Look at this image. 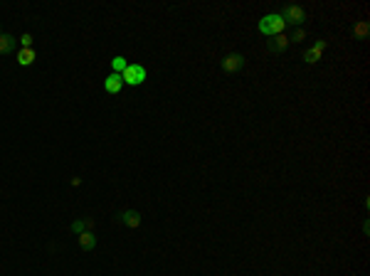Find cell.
I'll list each match as a JSON object with an SVG mask.
<instances>
[{
  "label": "cell",
  "instance_id": "1",
  "mask_svg": "<svg viewBox=\"0 0 370 276\" xmlns=\"http://www.w3.org/2000/svg\"><path fill=\"white\" fill-rule=\"evenodd\" d=\"M284 28L286 25H284V20H282V15L279 13H269L259 20V32H262L264 37H276V35L284 32Z\"/></svg>",
  "mask_w": 370,
  "mask_h": 276
},
{
  "label": "cell",
  "instance_id": "2",
  "mask_svg": "<svg viewBox=\"0 0 370 276\" xmlns=\"http://www.w3.org/2000/svg\"><path fill=\"white\" fill-rule=\"evenodd\" d=\"M282 20H284V25H291V28L296 30L304 25V20H306V10L301 8V5H284V10H282Z\"/></svg>",
  "mask_w": 370,
  "mask_h": 276
},
{
  "label": "cell",
  "instance_id": "3",
  "mask_svg": "<svg viewBox=\"0 0 370 276\" xmlns=\"http://www.w3.org/2000/svg\"><path fill=\"white\" fill-rule=\"evenodd\" d=\"M121 79H124V86H138V84L146 82V67L143 64H133V62H128V67L124 69V74H121Z\"/></svg>",
  "mask_w": 370,
  "mask_h": 276
},
{
  "label": "cell",
  "instance_id": "4",
  "mask_svg": "<svg viewBox=\"0 0 370 276\" xmlns=\"http://www.w3.org/2000/svg\"><path fill=\"white\" fill-rule=\"evenodd\" d=\"M220 67H222L225 74H237L244 67V57L240 52H229V55H225L220 59Z\"/></svg>",
  "mask_w": 370,
  "mask_h": 276
},
{
  "label": "cell",
  "instance_id": "5",
  "mask_svg": "<svg viewBox=\"0 0 370 276\" xmlns=\"http://www.w3.org/2000/svg\"><path fill=\"white\" fill-rule=\"evenodd\" d=\"M116 217H119V222H124L128 229H138L141 222H143L141 212H136V210H124V212H119Z\"/></svg>",
  "mask_w": 370,
  "mask_h": 276
},
{
  "label": "cell",
  "instance_id": "6",
  "mask_svg": "<svg viewBox=\"0 0 370 276\" xmlns=\"http://www.w3.org/2000/svg\"><path fill=\"white\" fill-rule=\"evenodd\" d=\"M326 44H328L326 40H318V42H316V44H313V47H309V50H306V52L301 55V59H304L306 64H316V62L321 59V55H323V50H326Z\"/></svg>",
  "mask_w": 370,
  "mask_h": 276
},
{
  "label": "cell",
  "instance_id": "7",
  "mask_svg": "<svg viewBox=\"0 0 370 276\" xmlns=\"http://www.w3.org/2000/svg\"><path fill=\"white\" fill-rule=\"evenodd\" d=\"M289 44H291V42H289V37H286L284 32L276 35V37H271V40H267V47H269L271 55H282V52H286Z\"/></svg>",
  "mask_w": 370,
  "mask_h": 276
},
{
  "label": "cell",
  "instance_id": "8",
  "mask_svg": "<svg viewBox=\"0 0 370 276\" xmlns=\"http://www.w3.org/2000/svg\"><path fill=\"white\" fill-rule=\"evenodd\" d=\"M121 89H124V79H121V74H109L106 79H104V91L106 94H121Z\"/></svg>",
  "mask_w": 370,
  "mask_h": 276
},
{
  "label": "cell",
  "instance_id": "9",
  "mask_svg": "<svg viewBox=\"0 0 370 276\" xmlns=\"http://www.w3.org/2000/svg\"><path fill=\"white\" fill-rule=\"evenodd\" d=\"M17 47V37H13L10 32H0V55H10Z\"/></svg>",
  "mask_w": 370,
  "mask_h": 276
},
{
  "label": "cell",
  "instance_id": "10",
  "mask_svg": "<svg viewBox=\"0 0 370 276\" xmlns=\"http://www.w3.org/2000/svg\"><path fill=\"white\" fill-rule=\"evenodd\" d=\"M77 242H79V249H82V251H94V247H97V235H94V232H82V235H77Z\"/></svg>",
  "mask_w": 370,
  "mask_h": 276
},
{
  "label": "cell",
  "instance_id": "11",
  "mask_svg": "<svg viewBox=\"0 0 370 276\" xmlns=\"http://www.w3.org/2000/svg\"><path fill=\"white\" fill-rule=\"evenodd\" d=\"M35 59H37L35 47H32V50H20V52H17V64H20V67H32Z\"/></svg>",
  "mask_w": 370,
  "mask_h": 276
},
{
  "label": "cell",
  "instance_id": "12",
  "mask_svg": "<svg viewBox=\"0 0 370 276\" xmlns=\"http://www.w3.org/2000/svg\"><path fill=\"white\" fill-rule=\"evenodd\" d=\"M91 227H94V220L86 217V220H74L70 229L74 232V235H82V232H91Z\"/></svg>",
  "mask_w": 370,
  "mask_h": 276
},
{
  "label": "cell",
  "instance_id": "13",
  "mask_svg": "<svg viewBox=\"0 0 370 276\" xmlns=\"http://www.w3.org/2000/svg\"><path fill=\"white\" fill-rule=\"evenodd\" d=\"M368 32H370V25L365 22V20H360V22H356V25L351 28V35H353L356 40H365V37H368Z\"/></svg>",
  "mask_w": 370,
  "mask_h": 276
},
{
  "label": "cell",
  "instance_id": "14",
  "mask_svg": "<svg viewBox=\"0 0 370 276\" xmlns=\"http://www.w3.org/2000/svg\"><path fill=\"white\" fill-rule=\"evenodd\" d=\"M128 67V62H126V57H121V55H116L114 59H111V69H114V74H124V69Z\"/></svg>",
  "mask_w": 370,
  "mask_h": 276
},
{
  "label": "cell",
  "instance_id": "15",
  "mask_svg": "<svg viewBox=\"0 0 370 276\" xmlns=\"http://www.w3.org/2000/svg\"><path fill=\"white\" fill-rule=\"evenodd\" d=\"M32 44H35V37H32V32H25V35L20 37V50H32Z\"/></svg>",
  "mask_w": 370,
  "mask_h": 276
},
{
  "label": "cell",
  "instance_id": "16",
  "mask_svg": "<svg viewBox=\"0 0 370 276\" xmlns=\"http://www.w3.org/2000/svg\"><path fill=\"white\" fill-rule=\"evenodd\" d=\"M304 37H306V32H304V28H296V30H294V35L289 37V42H301Z\"/></svg>",
  "mask_w": 370,
  "mask_h": 276
}]
</instances>
